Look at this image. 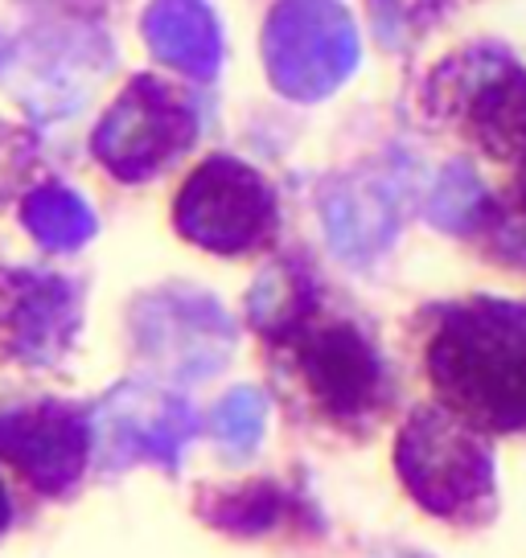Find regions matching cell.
<instances>
[{"mask_svg": "<svg viewBox=\"0 0 526 558\" xmlns=\"http://www.w3.org/2000/svg\"><path fill=\"white\" fill-rule=\"evenodd\" d=\"M9 525V497H4V485H0V530Z\"/></svg>", "mask_w": 526, "mask_h": 558, "instance_id": "d6986e66", "label": "cell"}, {"mask_svg": "<svg viewBox=\"0 0 526 558\" xmlns=\"http://www.w3.org/2000/svg\"><path fill=\"white\" fill-rule=\"evenodd\" d=\"M87 452L91 427L74 407L37 402L0 415V456L41 493H67L87 469Z\"/></svg>", "mask_w": 526, "mask_h": 558, "instance_id": "8992f818", "label": "cell"}, {"mask_svg": "<svg viewBox=\"0 0 526 558\" xmlns=\"http://www.w3.org/2000/svg\"><path fill=\"white\" fill-rule=\"evenodd\" d=\"M272 83L288 99H321L358 62V34L337 0H284L263 29Z\"/></svg>", "mask_w": 526, "mask_h": 558, "instance_id": "3957f363", "label": "cell"}, {"mask_svg": "<svg viewBox=\"0 0 526 558\" xmlns=\"http://www.w3.org/2000/svg\"><path fill=\"white\" fill-rule=\"evenodd\" d=\"M0 58H4V37H0Z\"/></svg>", "mask_w": 526, "mask_h": 558, "instance_id": "ffe728a7", "label": "cell"}, {"mask_svg": "<svg viewBox=\"0 0 526 558\" xmlns=\"http://www.w3.org/2000/svg\"><path fill=\"white\" fill-rule=\"evenodd\" d=\"M198 120L157 78H132L95 132V157L123 181H141L190 148Z\"/></svg>", "mask_w": 526, "mask_h": 558, "instance_id": "5b68a950", "label": "cell"}, {"mask_svg": "<svg viewBox=\"0 0 526 558\" xmlns=\"http://www.w3.org/2000/svg\"><path fill=\"white\" fill-rule=\"evenodd\" d=\"M428 214L440 230H453V234H465L474 222L486 218V190L469 165H453L440 177L437 193L428 202Z\"/></svg>", "mask_w": 526, "mask_h": 558, "instance_id": "9a60e30c", "label": "cell"}, {"mask_svg": "<svg viewBox=\"0 0 526 558\" xmlns=\"http://www.w3.org/2000/svg\"><path fill=\"white\" fill-rule=\"evenodd\" d=\"M399 472L411 497L440 518H477L493 506V456L469 418L423 407L399 436Z\"/></svg>", "mask_w": 526, "mask_h": 558, "instance_id": "7a4b0ae2", "label": "cell"}, {"mask_svg": "<svg viewBox=\"0 0 526 558\" xmlns=\"http://www.w3.org/2000/svg\"><path fill=\"white\" fill-rule=\"evenodd\" d=\"M490 246L514 267H526V193L490 214Z\"/></svg>", "mask_w": 526, "mask_h": 558, "instance_id": "ac0fdd59", "label": "cell"}, {"mask_svg": "<svg viewBox=\"0 0 526 558\" xmlns=\"http://www.w3.org/2000/svg\"><path fill=\"white\" fill-rule=\"evenodd\" d=\"M263 418H267V402H263L260 390H251V386H239V390H230L227 399L218 402V411H214V432L218 439L235 448V452H251L263 436Z\"/></svg>", "mask_w": 526, "mask_h": 558, "instance_id": "e0dca14e", "label": "cell"}, {"mask_svg": "<svg viewBox=\"0 0 526 558\" xmlns=\"http://www.w3.org/2000/svg\"><path fill=\"white\" fill-rule=\"evenodd\" d=\"M21 218L37 243L50 246V251H74L95 234V218H91L87 202L62 185H46V190L29 193L21 206Z\"/></svg>", "mask_w": 526, "mask_h": 558, "instance_id": "5bb4252c", "label": "cell"}, {"mask_svg": "<svg viewBox=\"0 0 526 558\" xmlns=\"http://www.w3.org/2000/svg\"><path fill=\"white\" fill-rule=\"evenodd\" d=\"M247 313H251V320H255L260 332L292 337V332L309 320V313H313V283L300 276L297 267L276 263V267H267V271L255 279L251 300H247Z\"/></svg>", "mask_w": 526, "mask_h": 558, "instance_id": "4fadbf2b", "label": "cell"}, {"mask_svg": "<svg viewBox=\"0 0 526 558\" xmlns=\"http://www.w3.org/2000/svg\"><path fill=\"white\" fill-rule=\"evenodd\" d=\"M280 518V493L272 485L239 488L230 497H218L211 509V522L230 530V534H263Z\"/></svg>", "mask_w": 526, "mask_h": 558, "instance_id": "2e32d148", "label": "cell"}, {"mask_svg": "<svg viewBox=\"0 0 526 558\" xmlns=\"http://www.w3.org/2000/svg\"><path fill=\"white\" fill-rule=\"evenodd\" d=\"M300 369L313 399L337 418H358L383 399V362L350 325H300L297 332Z\"/></svg>", "mask_w": 526, "mask_h": 558, "instance_id": "52a82bcc", "label": "cell"}, {"mask_svg": "<svg viewBox=\"0 0 526 558\" xmlns=\"http://www.w3.org/2000/svg\"><path fill=\"white\" fill-rule=\"evenodd\" d=\"M193 427L198 423H193L190 402L174 399V395H157V390H141V386H123L99 415V432L111 448V460H116V452H120V460L136 452L153 456L160 464H177Z\"/></svg>", "mask_w": 526, "mask_h": 558, "instance_id": "ba28073f", "label": "cell"}, {"mask_svg": "<svg viewBox=\"0 0 526 558\" xmlns=\"http://www.w3.org/2000/svg\"><path fill=\"white\" fill-rule=\"evenodd\" d=\"M428 366L453 415L493 432L526 427V304L474 300L453 308L432 337Z\"/></svg>", "mask_w": 526, "mask_h": 558, "instance_id": "6da1fadb", "label": "cell"}, {"mask_svg": "<svg viewBox=\"0 0 526 558\" xmlns=\"http://www.w3.org/2000/svg\"><path fill=\"white\" fill-rule=\"evenodd\" d=\"M272 214L276 202L263 177L230 157L206 160L177 197V230L218 255L260 243L272 227Z\"/></svg>", "mask_w": 526, "mask_h": 558, "instance_id": "277c9868", "label": "cell"}, {"mask_svg": "<svg viewBox=\"0 0 526 558\" xmlns=\"http://www.w3.org/2000/svg\"><path fill=\"white\" fill-rule=\"evenodd\" d=\"M144 349L157 357H169L177 369H202L218 366L230 349V325L223 308L206 296H157L144 304L141 316Z\"/></svg>", "mask_w": 526, "mask_h": 558, "instance_id": "9c48e42d", "label": "cell"}, {"mask_svg": "<svg viewBox=\"0 0 526 558\" xmlns=\"http://www.w3.org/2000/svg\"><path fill=\"white\" fill-rule=\"evenodd\" d=\"M9 345L25 362L58 357L74 332V292L58 276H9Z\"/></svg>", "mask_w": 526, "mask_h": 558, "instance_id": "30bf717a", "label": "cell"}, {"mask_svg": "<svg viewBox=\"0 0 526 558\" xmlns=\"http://www.w3.org/2000/svg\"><path fill=\"white\" fill-rule=\"evenodd\" d=\"M325 230L342 259L379 255L399 230V202L386 181H350L325 197Z\"/></svg>", "mask_w": 526, "mask_h": 558, "instance_id": "8fae6325", "label": "cell"}, {"mask_svg": "<svg viewBox=\"0 0 526 558\" xmlns=\"http://www.w3.org/2000/svg\"><path fill=\"white\" fill-rule=\"evenodd\" d=\"M144 37L169 66H181L193 78H211L223 58L218 21L202 0H157L144 17Z\"/></svg>", "mask_w": 526, "mask_h": 558, "instance_id": "7c38bea8", "label": "cell"}]
</instances>
